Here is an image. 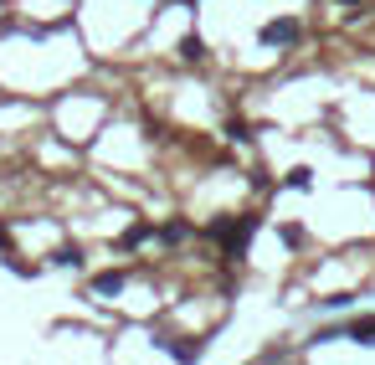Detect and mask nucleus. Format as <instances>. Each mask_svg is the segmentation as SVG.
<instances>
[{"label":"nucleus","mask_w":375,"mask_h":365,"mask_svg":"<svg viewBox=\"0 0 375 365\" xmlns=\"http://www.w3.org/2000/svg\"><path fill=\"white\" fill-rule=\"evenodd\" d=\"M160 237H165V242H180V237H185V221H170V227H165Z\"/></svg>","instance_id":"obj_7"},{"label":"nucleus","mask_w":375,"mask_h":365,"mask_svg":"<svg viewBox=\"0 0 375 365\" xmlns=\"http://www.w3.org/2000/svg\"><path fill=\"white\" fill-rule=\"evenodd\" d=\"M0 247H6V252H10V237H6V227H0Z\"/></svg>","instance_id":"obj_8"},{"label":"nucleus","mask_w":375,"mask_h":365,"mask_svg":"<svg viewBox=\"0 0 375 365\" xmlns=\"http://www.w3.org/2000/svg\"><path fill=\"white\" fill-rule=\"evenodd\" d=\"M344 6H355V0H344Z\"/></svg>","instance_id":"obj_9"},{"label":"nucleus","mask_w":375,"mask_h":365,"mask_svg":"<svg viewBox=\"0 0 375 365\" xmlns=\"http://www.w3.org/2000/svg\"><path fill=\"white\" fill-rule=\"evenodd\" d=\"M257 227H262L257 216H231V221H211V237L226 247V257H242L247 242L257 237Z\"/></svg>","instance_id":"obj_1"},{"label":"nucleus","mask_w":375,"mask_h":365,"mask_svg":"<svg viewBox=\"0 0 375 365\" xmlns=\"http://www.w3.org/2000/svg\"><path fill=\"white\" fill-rule=\"evenodd\" d=\"M93 289H98V293H119V289H124V273H119V268H113V273H98Z\"/></svg>","instance_id":"obj_3"},{"label":"nucleus","mask_w":375,"mask_h":365,"mask_svg":"<svg viewBox=\"0 0 375 365\" xmlns=\"http://www.w3.org/2000/svg\"><path fill=\"white\" fill-rule=\"evenodd\" d=\"M350 334H355V340H365V345H370V340H375V319H355V324H350Z\"/></svg>","instance_id":"obj_5"},{"label":"nucleus","mask_w":375,"mask_h":365,"mask_svg":"<svg viewBox=\"0 0 375 365\" xmlns=\"http://www.w3.org/2000/svg\"><path fill=\"white\" fill-rule=\"evenodd\" d=\"M262 42L267 47H293V42H299V21H267L262 26Z\"/></svg>","instance_id":"obj_2"},{"label":"nucleus","mask_w":375,"mask_h":365,"mask_svg":"<svg viewBox=\"0 0 375 365\" xmlns=\"http://www.w3.org/2000/svg\"><path fill=\"white\" fill-rule=\"evenodd\" d=\"M144 237H149V227H144V221H134V227L124 232V242H128V247H139V242H144Z\"/></svg>","instance_id":"obj_6"},{"label":"nucleus","mask_w":375,"mask_h":365,"mask_svg":"<svg viewBox=\"0 0 375 365\" xmlns=\"http://www.w3.org/2000/svg\"><path fill=\"white\" fill-rule=\"evenodd\" d=\"M180 57H185V62H201V57H206V51H201V36H185V42H180Z\"/></svg>","instance_id":"obj_4"}]
</instances>
